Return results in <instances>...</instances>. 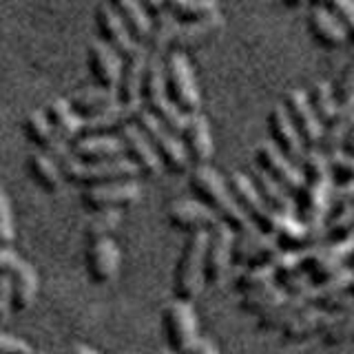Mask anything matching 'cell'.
<instances>
[{
  "label": "cell",
  "instance_id": "obj_1",
  "mask_svg": "<svg viewBox=\"0 0 354 354\" xmlns=\"http://www.w3.org/2000/svg\"><path fill=\"white\" fill-rule=\"evenodd\" d=\"M188 184H191V191L195 193L199 202L206 204L217 215L219 221H224V224L230 226L235 232L252 226L248 217L243 215V210L239 208V204L235 202L228 184L221 180L208 164L195 166L191 177H188Z\"/></svg>",
  "mask_w": 354,
  "mask_h": 354
},
{
  "label": "cell",
  "instance_id": "obj_2",
  "mask_svg": "<svg viewBox=\"0 0 354 354\" xmlns=\"http://www.w3.org/2000/svg\"><path fill=\"white\" fill-rule=\"evenodd\" d=\"M208 230L188 232V239L182 248L180 261L175 268L173 295L182 301H193L204 288V252H206Z\"/></svg>",
  "mask_w": 354,
  "mask_h": 354
},
{
  "label": "cell",
  "instance_id": "obj_3",
  "mask_svg": "<svg viewBox=\"0 0 354 354\" xmlns=\"http://www.w3.org/2000/svg\"><path fill=\"white\" fill-rule=\"evenodd\" d=\"M164 80H166V93L171 102L186 115L199 113L202 106V95L195 82V73L188 62V55L184 51L171 49L164 60Z\"/></svg>",
  "mask_w": 354,
  "mask_h": 354
},
{
  "label": "cell",
  "instance_id": "obj_4",
  "mask_svg": "<svg viewBox=\"0 0 354 354\" xmlns=\"http://www.w3.org/2000/svg\"><path fill=\"white\" fill-rule=\"evenodd\" d=\"M60 173L64 180L82 186L104 184V182H120V180H133L140 171L129 158H113L102 162H80L77 158H66L60 164Z\"/></svg>",
  "mask_w": 354,
  "mask_h": 354
},
{
  "label": "cell",
  "instance_id": "obj_5",
  "mask_svg": "<svg viewBox=\"0 0 354 354\" xmlns=\"http://www.w3.org/2000/svg\"><path fill=\"white\" fill-rule=\"evenodd\" d=\"M136 122H138V127L144 131V136L151 140L153 149H155V153H158V158H160V162L166 171H171L175 175H182L188 171L191 162H188L184 144L180 138H177V133H173L169 127L162 124V122L147 109L140 111Z\"/></svg>",
  "mask_w": 354,
  "mask_h": 354
},
{
  "label": "cell",
  "instance_id": "obj_6",
  "mask_svg": "<svg viewBox=\"0 0 354 354\" xmlns=\"http://www.w3.org/2000/svg\"><path fill=\"white\" fill-rule=\"evenodd\" d=\"M281 246L277 243L274 235L263 232L257 226H248L246 230L235 232L232 241V263L239 268H250V266H268L279 257Z\"/></svg>",
  "mask_w": 354,
  "mask_h": 354
},
{
  "label": "cell",
  "instance_id": "obj_7",
  "mask_svg": "<svg viewBox=\"0 0 354 354\" xmlns=\"http://www.w3.org/2000/svg\"><path fill=\"white\" fill-rule=\"evenodd\" d=\"M232 241H235V230L226 226L224 221L208 230L206 252H204V283L217 288L224 283L226 274L232 266Z\"/></svg>",
  "mask_w": 354,
  "mask_h": 354
},
{
  "label": "cell",
  "instance_id": "obj_8",
  "mask_svg": "<svg viewBox=\"0 0 354 354\" xmlns=\"http://www.w3.org/2000/svg\"><path fill=\"white\" fill-rule=\"evenodd\" d=\"M226 184L230 188L232 197H235V202L243 210V215L248 217L250 224L257 226L259 230L270 232V235H272L279 213H274V210L268 208V204H266L263 199H261V195H259L257 188H254L250 177L243 175V173H232L228 177Z\"/></svg>",
  "mask_w": 354,
  "mask_h": 354
},
{
  "label": "cell",
  "instance_id": "obj_9",
  "mask_svg": "<svg viewBox=\"0 0 354 354\" xmlns=\"http://www.w3.org/2000/svg\"><path fill=\"white\" fill-rule=\"evenodd\" d=\"M164 332L166 341L177 354H188L199 339L197 335V315L191 301L175 299L164 308Z\"/></svg>",
  "mask_w": 354,
  "mask_h": 354
},
{
  "label": "cell",
  "instance_id": "obj_10",
  "mask_svg": "<svg viewBox=\"0 0 354 354\" xmlns=\"http://www.w3.org/2000/svg\"><path fill=\"white\" fill-rule=\"evenodd\" d=\"M142 188L136 180H120V182H104L84 186L80 193V202L86 210H106V208H122L140 202Z\"/></svg>",
  "mask_w": 354,
  "mask_h": 354
},
{
  "label": "cell",
  "instance_id": "obj_11",
  "mask_svg": "<svg viewBox=\"0 0 354 354\" xmlns=\"http://www.w3.org/2000/svg\"><path fill=\"white\" fill-rule=\"evenodd\" d=\"M283 109L292 122L297 136L301 138L304 147L317 149L319 140H321V133H324V127H321V122L317 120L313 106H310V102H308V93L301 91V88H292V91H288L283 97Z\"/></svg>",
  "mask_w": 354,
  "mask_h": 354
},
{
  "label": "cell",
  "instance_id": "obj_12",
  "mask_svg": "<svg viewBox=\"0 0 354 354\" xmlns=\"http://www.w3.org/2000/svg\"><path fill=\"white\" fill-rule=\"evenodd\" d=\"M254 164L263 173H268L274 182H279L288 193H297L304 184V175L299 171V166L290 162L283 153H279L270 142H261L254 149Z\"/></svg>",
  "mask_w": 354,
  "mask_h": 354
},
{
  "label": "cell",
  "instance_id": "obj_13",
  "mask_svg": "<svg viewBox=\"0 0 354 354\" xmlns=\"http://www.w3.org/2000/svg\"><path fill=\"white\" fill-rule=\"evenodd\" d=\"M120 138L124 142V149L129 153V160L138 166V171L147 177H160L164 166L155 153L151 140L144 136V131L138 127V122H131V124L120 129Z\"/></svg>",
  "mask_w": 354,
  "mask_h": 354
},
{
  "label": "cell",
  "instance_id": "obj_14",
  "mask_svg": "<svg viewBox=\"0 0 354 354\" xmlns=\"http://www.w3.org/2000/svg\"><path fill=\"white\" fill-rule=\"evenodd\" d=\"M25 133L42 153L51 155L58 164L73 155L69 142L58 136V131L51 127V122L47 120L44 111H31L25 120Z\"/></svg>",
  "mask_w": 354,
  "mask_h": 354
},
{
  "label": "cell",
  "instance_id": "obj_15",
  "mask_svg": "<svg viewBox=\"0 0 354 354\" xmlns=\"http://www.w3.org/2000/svg\"><path fill=\"white\" fill-rule=\"evenodd\" d=\"M86 270L93 283H109L120 270V248L111 237L86 241Z\"/></svg>",
  "mask_w": 354,
  "mask_h": 354
},
{
  "label": "cell",
  "instance_id": "obj_16",
  "mask_svg": "<svg viewBox=\"0 0 354 354\" xmlns=\"http://www.w3.org/2000/svg\"><path fill=\"white\" fill-rule=\"evenodd\" d=\"M142 111V104H124L115 100L111 102L106 109L97 111L95 115H88L82 120V133H88V136H113V133L122 127L136 122L138 113Z\"/></svg>",
  "mask_w": 354,
  "mask_h": 354
},
{
  "label": "cell",
  "instance_id": "obj_17",
  "mask_svg": "<svg viewBox=\"0 0 354 354\" xmlns=\"http://www.w3.org/2000/svg\"><path fill=\"white\" fill-rule=\"evenodd\" d=\"M268 133H270L272 147L299 166V162H301L304 153H306V147H304L301 138L297 136V131L292 127L290 118H288L283 104L272 106L270 115H268Z\"/></svg>",
  "mask_w": 354,
  "mask_h": 354
},
{
  "label": "cell",
  "instance_id": "obj_18",
  "mask_svg": "<svg viewBox=\"0 0 354 354\" xmlns=\"http://www.w3.org/2000/svg\"><path fill=\"white\" fill-rule=\"evenodd\" d=\"M95 27L102 33L104 42L109 47H113L122 58H127L129 53H133V49L138 47V40L133 38V33L129 31V27L124 25V20L118 16V11L111 7L109 3L97 5L95 9Z\"/></svg>",
  "mask_w": 354,
  "mask_h": 354
},
{
  "label": "cell",
  "instance_id": "obj_19",
  "mask_svg": "<svg viewBox=\"0 0 354 354\" xmlns=\"http://www.w3.org/2000/svg\"><path fill=\"white\" fill-rule=\"evenodd\" d=\"M147 58H149V47L140 42L133 53L124 58V66H122V77L115 88V95L120 102L124 104H142V80H144V69H147Z\"/></svg>",
  "mask_w": 354,
  "mask_h": 354
},
{
  "label": "cell",
  "instance_id": "obj_20",
  "mask_svg": "<svg viewBox=\"0 0 354 354\" xmlns=\"http://www.w3.org/2000/svg\"><path fill=\"white\" fill-rule=\"evenodd\" d=\"M182 144L188 155V162L193 166H204L213 158V138H210V127L204 115L193 113L186 118V124L182 129Z\"/></svg>",
  "mask_w": 354,
  "mask_h": 354
},
{
  "label": "cell",
  "instance_id": "obj_21",
  "mask_svg": "<svg viewBox=\"0 0 354 354\" xmlns=\"http://www.w3.org/2000/svg\"><path fill=\"white\" fill-rule=\"evenodd\" d=\"M169 224L177 230L184 232H195V230H210L217 224V215L210 210L206 204H202L197 199H180V202H173L169 206V213H166Z\"/></svg>",
  "mask_w": 354,
  "mask_h": 354
},
{
  "label": "cell",
  "instance_id": "obj_22",
  "mask_svg": "<svg viewBox=\"0 0 354 354\" xmlns=\"http://www.w3.org/2000/svg\"><path fill=\"white\" fill-rule=\"evenodd\" d=\"M122 66H124V58L106 42H91L88 47V69H91L95 82L104 88L115 91L122 77Z\"/></svg>",
  "mask_w": 354,
  "mask_h": 354
},
{
  "label": "cell",
  "instance_id": "obj_23",
  "mask_svg": "<svg viewBox=\"0 0 354 354\" xmlns=\"http://www.w3.org/2000/svg\"><path fill=\"white\" fill-rule=\"evenodd\" d=\"M308 306H313V286H308L299 292H288L286 299H281L277 306H272L270 310H266L263 315H259L257 328L259 330H283L299 313H304Z\"/></svg>",
  "mask_w": 354,
  "mask_h": 354
},
{
  "label": "cell",
  "instance_id": "obj_24",
  "mask_svg": "<svg viewBox=\"0 0 354 354\" xmlns=\"http://www.w3.org/2000/svg\"><path fill=\"white\" fill-rule=\"evenodd\" d=\"M306 25L313 40L326 49H339L348 42V36L339 20L330 14L324 5H310V11L306 16Z\"/></svg>",
  "mask_w": 354,
  "mask_h": 354
},
{
  "label": "cell",
  "instance_id": "obj_25",
  "mask_svg": "<svg viewBox=\"0 0 354 354\" xmlns=\"http://www.w3.org/2000/svg\"><path fill=\"white\" fill-rule=\"evenodd\" d=\"M71 153L80 162H102L122 158L127 149L122 138L118 136H88V133H82L80 138L71 142Z\"/></svg>",
  "mask_w": 354,
  "mask_h": 354
},
{
  "label": "cell",
  "instance_id": "obj_26",
  "mask_svg": "<svg viewBox=\"0 0 354 354\" xmlns=\"http://www.w3.org/2000/svg\"><path fill=\"white\" fill-rule=\"evenodd\" d=\"M341 315L335 313H328V310H321L317 306H308L304 313H299L290 324H288L281 335L286 341H306L315 335H324V332L335 324Z\"/></svg>",
  "mask_w": 354,
  "mask_h": 354
},
{
  "label": "cell",
  "instance_id": "obj_27",
  "mask_svg": "<svg viewBox=\"0 0 354 354\" xmlns=\"http://www.w3.org/2000/svg\"><path fill=\"white\" fill-rule=\"evenodd\" d=\"M352 124H354V97L348 100V102H341L337 106V113L332 115V120L328 122V124H324V133H321L317 151L324 153L328 160L332 158V155L341 153L343 138L348 136Z\"/></svg>",
  "mask_w": 354,
  "mask_h": 354
},
{
  "label": "cell",
  "instance_id": "obj_28",
  "mask_svg": "<svg viewBox=\"0 0 354 354\" xmlns=\"http://www.w3.org/2000/svg\"><path fill=\"white\" fill-rule=\"evenodd\" d=\"M224 25L221 16H213L206 20H197V22H173L171 29V40H169V51H184V47H195V44L208 40L213 33L219 31V27Z\"/></svg>",
  "mask_w": 354,
  "mask_h": 354
},
{
  "label": "cell",
  "instance_id": "obj_29",
  "mask_svg": "<svg viewBox=\"0 0 354 354\" xmlns=\"http://www.w3.org/2000/svg\"><path fill=\"white\" fill-rule=\"evenodd\" d=\"M109 5L118 11V16L124 20V25L133 33L138 42H149L153 31V20L149 9L140 0H109Z\"/></svg>",
  "mask_w": 354,
  "mask_h": 354
},
{
  "label": "cell",
  "instance_id": "obj_30",
  "mask_svg": "<svg viewBox=\"0 0 354 354\" xmlns=\"http://www.w3.org/2000/svg\"><path fill=\"white\" fill-rule=\"evenodd\" d=\"M252 184L259 191L261 199L268 204L270 210H274V213H279V215H295L292 193H288L286 188L279 182H274L268 173H263L261 169H257L252 175Z\"/></svg>",
  "mask_w": 354,
  "mask_h": 354
},
{
  "label": "cell",
  "instance_id": "obj_31",
  "mask_svg": "<svg viewBox=\"0 0 354 354\" xmlns=\"http://www.w3.org/2000/svg\"><path fill=\"white\" fill-rule=\"evenodd\" d=\"M11 283H14V301L11 310L14 313H25L31 304L36 301L38 295V272L33 270V266L22 259L18 268L11 272Z\"/></svg>",
  "mask_w": 354,
  "mask_h": 354
},
{
  "label": "cell",
  "instance_id": "obj_32",
  "mask_svg": "<svg viewBox=\"0 0 354 354\" xmlns=\"http://www.w3.org/2000/svg\"><path fill=\"white\" fill-rule=\"evenodd\" d=\"M44 113H47V120L51 122V127L58 131V136L64 138L66 142H73L82 136V118L71 109L69 100L55 97Z\"/></svg>",
  "mask_w": 354,
  "mask_h": 354
},
{
  "label": "cell",
  "instance_id": "obj_33",
  "mask_svg": "<svg viewBox=\"0 0 354 354\" xmlns=\"http://www.w3.org/2000/svg\"><path fill=\"white\" fill-rule=\"evenodd\" d=\"M162 9L177 22H197L219 14L217 0H162Z\"/></svg>",
  "mask_w": 354,
  "mask_h": 354
},
{
  "label": "cell",
  "instance_id": "obj_34",
  "mask_svg": "<svg viewBox=\"0 0 354 354\" xmlns=\"http://www.w3.org/2000/svg\"><path fill=\"white\" fill-rule=\"evenodd\" d=\"M115 100H118L115 91L97 84V86H86V88H80V91H75L69 97V104L75 113L84 120L88 115H95L97 111L106 109L111 102H115Z\"/></svg>",
  "mask_w": 354,
  "mask_h": 354
},
{
  "label": "cell",
  "instance_id": "obj_35",
  "mask_svg": "<svg viewBox=\"0 0 354 354\" xmlns=\"http://www.w3.org/2000/svg\"><path fill=\"white\" fill-rule=\"evenodd\" d=\"M27 171L33 177V182L49 193H55L62 184L60 166L47 153H31L27 160Z\"/></svg>",
  "mask_w": 354,
  "mask_h": 354
},
{
  "label": "cell",
  "instance_id": "obj_36",
  "mask_svg": "<svg viewBox=\"0 0 354 354\" xmlns=\"http://www.w3.org/2000/svg\"><path fill=\"white\" fill-rule=\"evenodd\" d=\"M286 290L277 283V281H270L266 286H259L254 288V290H248L241 295V301H239V308L243 310V313H250V315H263L266 310H270L272 306H277L281 301V299H286Z\"/></svg>",
  "mask_w": 354,
  "mask_h": 354
},
{
  "label": "cell",
  "instance_id": "obj_37",
  "mask_svg": "<svg viewBox=\"0 0 354 354\" xmlns=\"http://www.w3.org/2000/svg\"><path fill=\"white\" fill-rule=\"evenodd\" d=\"M308 102H310V106H313L317 120L321 122V127L328 124V122L332 120V115L337 113V106H339L335 93H332V86L328 82H317L313 88H310Z\"/></svg>",
  "mask_w": 354,
  "mask_h": 354
},
{
  "label": "cell",
  "instance_id": "obj_38",
  "mask_svg": "<svg viewBox=\"0 0 354 354\" xmlns=\"http://www.w3.org/2000/svg\"><path fill=\"white\" fill-rule=\"evenodd\" d=\"M122 224V213L120 208H106V210H95L93 217L86 221L84 226V239L93 241L100 237H111V232L118 230Z\"/></svg>",
  "mask_w": 354,
  "mask_h": 354
},
{
  "label": "cell",
  "instance_id": "obj_39",
  "mask_svg": "<svg viewBox=\"0 0 354 354\" xmlns=\"http://www.w3.org/2000/svg\"><path fill=\"white\" fill-rule=\"evenodd\" d=\"M274 281V266H250V268H241V272L235 277V290L237 292H248L254 288L266 286Z\"/></svg>",
  "mask_w": 354,
  "mask_h": 354
},
{
  "label": "cell",
  "instance_id": "obj_40",
  "mask_svg": "<svg viewBox=\"0 0 354 354\" xmlns=\"http://www.w3.org/2000/svg\"><path fill=\"white\" fill-rule=\"evenodd\" d=\"M352 228H354V199L341 210V213H337L332 219H328V224H326V241L335 243V241L346 237Z\"/></svg>",
  "mask_w": 354,
  "mask_h": 354
},
{
  "label": "cell",
  "instance_id": "obj_41",
  "mask_svg": "<svg viewBox=\"0 0 354 354\" xmlns=\"http://www.w3.org/2000/svg\"><path fill=\"white\" fill-rule=\"evenodd\" d=\"M324 7L339 20L348 42L354 44V0H324Z\"/></svg>",
  "mask_w": 354,
  "mask_h": 354
},
{
  "label": "cell",
  "instance_id": "obj_42",
  "mask_svg": "<svg viewBox=\"0 0 354 354\" xmlns=\"http://www.w3.org/2000/svg\"><path fill=\"white\" fill-rule=\"evenodd\" d=\"M346 341H354V313L341 315L335 324L324 332L326 346H339V343H346Z\"/></svg>",
  "mask_w": 354,
  "mask_h": 354
},
{
  "label": "cell",
  "instance_id": "obj_43",
  "mask_svg": "<svg viewBox=\"0 0 354 354\" xmlns=\"http://www.w3.org/2000/svg\"><path fill=\"white\" fill-rule=\"evenodd\" d=\"M330 86H332V93H335L339 104L348 102V100L354 97V53L348 58V62L335 80V84H330Z\"/></svg>",
  "mask_w": 354,
  "mask_h": 354
},
{
  "label": "cell",
  "instance_id": "obj_44",
  "mask_svg": "<svg viewBox=\"0 0 354 354\" xmlns=\"http://www.w3.org/2000/svg\"><path fill=\"white\" fill-rule=\"evenodd\" d=\"M330 166V177L332 184H341V182H354V155L346 153H337L328 160Z\"/></svg>",
  "mask_w": 354,
  "mask_h": 354
},
{
  "label": "cell",
  "instance_id": "obj_45",
  "mask_svg": "<svg viewBox=\"0 0 354 354\" xmlns=\"http://www.w3.org/2000/svg\"><path fill=\"white\" fill-rule=\"evenodd\" d=\"M16 239L14 230V215H11V206L5 191L0 188V246L11 248V243Z\"/></svg>",
  "mask_w": 354,
  "mask_h": 354
},
{
  "label": "cell",
  "instance_id": "obj_46",
  "mask_svg": "<svg viewBox=\"0 0 354 354\" xmlns=\"http://www.w3.org/2000/svg\"><path fill=\"white\" fill-rule=\"evenodd\" d=\"M11 301H14V283H11V274L0 272V326L7 324L11 313Z\"/></svg>",
  "mask_w": 354,
  "mask_h": 354
},
{
  "label": "cell",
  "instance_id": "obj_47",
  "mask_svg": "<svg viewBox=\"0 0 354 354\" xmlns=\"http://www.w3.org/2000/svg\"><path fill=\"white\" fill-rule=\"evenodd\" d=\"M0 354H33V348L27 341L0 332Z\"/></svg>",
  "mask_w": 354,
  "mask_h": 354
},
{
  "label": "cell",
  "instance_id": "obj_48",
  "mask_svg": "<svg viewBox=\"0 0 354 354\" xmlns=\"http://www.w3.org/2000/svg\"><path fill=\"white\" fill-rule=\"evenodd\" d=\"M332 246H335V250L339 252V257L343 259V263H346V261L352 257V254H354V228H352L343 239H339V241L332 243Z\"/></svg>",
  "mask_w": 354,
  "mask_h": 354
},
{
  "label": "cell",
  "instance_id": "obj_49",
  "mask_svg": "<svg viewBox=\"0 0 354 354\" xmlns=\"http://www.w3.org/2000/svg\"><path fill=\"white\" fill-rule=\"evenodd\" d=\"M188 354H219V350L210 339H197Z\"/></svg>",
  "mask_w": 354,
  "mask_h": 354
},
{
  "label": "cell",
  "instance_id": "obj_50",
  "mask_svg": "<svg viewBox=\"0 0 354 354\" xmlns=\"http://www.w3.org/2000/svg\"><path fill=\"white\" fill-rule=\"evenodd\" d=\"M341 153H346V155H354V124L350 127L348 136L343 138V144H341Z\"/></svg>",
  "mask_w": 354,
  "mask_h": 354
},
{
  "label": "cell",
  "instance_id": "obj_51",
  "mask_svg": "<svg viewBox=\"0 0 354 354\" xmlns=\"http://www.w3.org/2000/svg\"><path fill=\"white\" fill-rule=\"evenodd\" d=\"M69 354H100V352L93 350L91 346H84V343H75V346L69 350Z\"/></svg>",
  "mask_w": 354,
  "mask_h": 354
},
{
  "label": "cell",
  "instance_id": "obj_52",
  "mask_svg": "<svg viewBox=\"0 0 354 354\" xmlns=\"http://www.w3.org/2000/svg\"><path fill=\"white\" fill-rule=\"evenodd\" d=\"M140 3L149 11H155V14H160V11H162V0H140Z\"/></svg>",
  "mask_w": 354,
  "mask_h": 354
},
{
  "label": "cell",
  "instance_id": "obj_53",
  "mask_svg": "<svg viewBox=\"0 0 354 354\" xmlns=\"http://www.w3.org/2000/svg\"><path fill=\"white\" fill-rule=\"evenodd\" d=\"M306 3H308V0H283V5H286L288 9H301Z\"/></svg>",
  "mask_w": 354,
  "mask_h": 354
},
{
  "label": "cell",
  "instance_id": "obj_54",
  "mask_svg": "<svg viewBox=\"0 0 354 354\" xmlns=\"http://www.w3.org/2000/svg\"><path fill=\"white\" fill-rule=\"evenodd\" d=\"M310 5H324V0H308Z\"/></svg>",
  "mask_w": 354,
  "mask_h": 354
},
{
  "label": "cell",
  "instance_id": "obj_55",
  "mask_svg": "<svg viewBox=\"0 0 354 354\" xmlns=\"http://www.w3.org/2000/svg\"><path fill=\"white\" fill-rule=\"evenodd\" d=\"M162 354H177V352H173V350H169V352H162Z\"/></svg>",
  "mask_w": 354,
  "mask_h": 354
},
{
  "label": "cell",
  "instance_id": "obj_56",
  "mask_svg": "<svg viewBox=\"0 0 354 354\" xmlns=\"http://www.w3.org/2000/svg\"><path fill=\"white\" fill-rule=\"evenodd\" d=\"M350 290H352V292H354V283H352V288H350Z\"/></svg>",
  "mask_w": 354,
  "mask_h": 354
}]
</instances>
